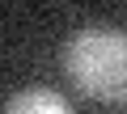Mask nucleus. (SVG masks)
I'll return each mask as SVG.
<instances>
[{
	"label": "nucleus",
	"mask_w": 127,
	"mask_h": 114,
	"mask_svg": "<svg viewBox=\"0 0 127 114\" xmlns=\"http://www.w3.org/2000/svg\"><path fill=\"white\" fill-rule=\"evenodd\" d=\"M4 114H72V106L55 89H21V93L9 97Z\"/></svg>",
	"instance_id": "obj_2"
},
{
	"label": "nucleus",
	"mask_w": 127,
	"mask_h": 114,
	"mask_svg": "<svg viewBox=\"0 0 127 114\" xmlns=\"http://www.w3.org/2000/svg\"><path fill=\"white\" fill-rule=\"evenodd\" d=\"M64 72L97 101L127 97V30L89 25L64 46Z\"/></svg>",
	"instance_id": "obj_1"
}]
</instances>
